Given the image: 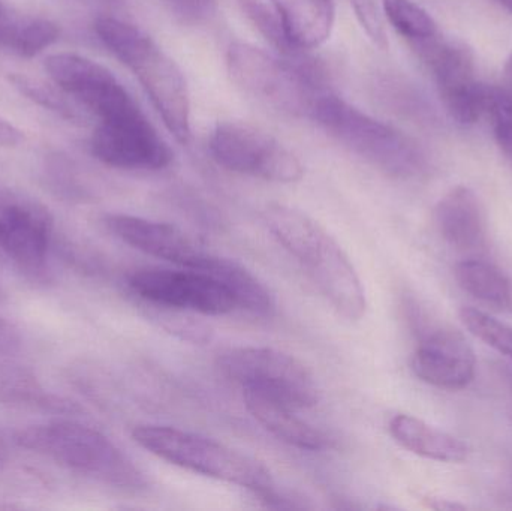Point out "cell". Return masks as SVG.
I'll return each instance as SVG.
<instances>
[{"instance_id":"1","label":"cell","mask_w":512,"mask_h":511,"mask_svg":"<svg viewBox=\"0 0 512 511\" xmlns=\"http://www.w3.org/2000/svg\"><path fill=\"white\" fill-rule=\"evenodd\" d=\"M95 30L105 47L134 72L168 131L180 143H188L191 95L182 69L170 54L140 27L116 15H99Z\"/></svg>"},{"instance_id":"2","label":"cell","mask_w":512,"mask_h":511,"mask_svg":"<svg viewBox=\"0 0 512 511\" xmlns=\"http://www.w3.org/2000/svg\"><path fill=\"white\" fill-rule=\"evenodd\" d=\"M23 449L53 459L56 464L122 491L147 489L146 474L110 438L75 422L29 426L15 435Z\"/></svg>"},{"instance_id":"3","label":"cell","mask_w":512,"mask_h":511,"mask_svg":"<svg viewBox=\"0 0 512 511\" xmlns=\"http://www.w3.org/2000/svg\"><path fill=\"white\" fill-rule=\"evenodd\" d=\"M132 438L138 446L162 461L191 473L248 489L267 503L277 501L279 507H283L270 471L261 462L239 450L171 426L138 425L132 431Z\"/></svg>"},{"instance_id":"4","label":"cell","mask_w":512,"mask_h":511,"mask_svg":"<svg viewBox=\"0 0 512 511\" xmlns=\"http://www.w3.org/2000/svg\"><path fill=\"white\" fill-rule=\"evenodd\" d=\"M331 137L396 179H417L429 168L426 153L405 132L334 95H322L313 117Z\"/></svg>"},{"instance_id":"5","label":"cell","mask_w":512,"mask_h":511,"mask_svg":"<svg viewBox=\"0 0 512 511\" xmlns=\"http://www.w3.org/2000/svg\"><path fill=\"white\" fill-rule=\"evenodd\" d=\"M227 65L234 83L256 101L288 116L313 117L321 78L246 42L231 44Z\"/></svg>"},{"instance_id":"6","label":"cell","mask_w":512,"mask_h":511,"mask_svg":"<svg viewBox=\"0 0 512 511\" xmlns=\"http://www.w3.org/2000/svg\"><path fill=\"white\" fill-rule=\"evenodd\" d=\"M219 368L242 390L261 393L297 410L318 404L319 389L312 372L283 351L267 347L231 348L222 354Z\"/></svg>"},{"instance_id":"7","label":"cell","mask_w":512,"mask_h":511,"mask_svg":"<svg viewBox=\"0 0 512 511\" xmlns=\"http://www.w3.org/2000/svg\"><path fill=\"white\" fill-rule=\"evenodd\" d=\"M210 153L219 167L274 183H295L304 170L297 156L262 129L227 120L213 129Z\"/></svg>"},{"instance_id":"8","label":"cell","mask_w":512,"mask_h":511,"mask_svg":"<svg viewBox=\"0 0 512 511\" xmlns=\"http://www.w3.org/2000/svg\"><path fill=\"white\" fill-rule=\"evenodd\" d=\"M54 219L44 204L0 186V258H8L33 281L47 282Z\"/></svg>"},{"instance_id":"9","label":"cell","mask_w":512,"mask_h":511,"mask_svg":"<svg viewBox=\"0 0 512 511\" xmlns=\"http://www.w3.org/2000/svg\"><path fill=\"white\" fill-rule=\"evenodd\" d=\"M128 287L135 296L159 308L221 317L236 311L230 291L218 279L200 270L144 267L128 276Z\"/></svg>"},{"instance_id":"10","label":"cell","mask_w":512,"mask_h":511,"mask_svg":"<svg viewBox=\"0 0 512 511\" xmlns=\"http://www.w3.org/2000/svg\"><path fill=\"white\" fill-rule=\"evenodd\" d=\"M414 50L429 68L451 119L465 126L477 123L484 114L486 84L478 80L471 48L439 33Z\"/></svg>"},{"instance_id":"11","label":"cell","mask_w":512,"mask_h":511,"mask_svg":"<svg viewBox=\"0 0 512 511\" xmlns=\"http://www.w3.org/2000/svg\"><path fill=\"white\" fill-rule=\"evenodd\" d=\"M90 149L96 159L120 170L159 171L173 162V152L140 107L101 120Z\"/></svg>"},{"instance_id":"12","label":"cell","mask_w":512,"mask_h":511,"mask_svg":"<svg viewBox=\"0 0 512 511\" xmlns=\"http://www.w3.org/2000/svg\"><path fill=\"white\" fill-rule=\"evenodd\" d=\"M45 69L56 86L65 90L84 110L101 120L111 119L138 107L131 93L110 69L74 53L51 54Z\"/></svg>"},{"instance_id":"13","label":"cell","mask_w":512,"mask_h":511,"mask_svg":"<svg viewBox=\"0 0 512 511\" xmlns=\"http://www.w3.org/2000/svg\"><path fill=\"white\" fill-rule=\"evenodd\" d=\"M330 305L349 321L366 315L363 282L348 254L327 230L297 258Z\"/></svg>"},{"instance_id":"14","label":"cell","mask_w":512,"mask_h":511,"mask_svg":"<svg viewBox=\"0 0 512 511\" xmlns=\"http://www.w3.org/2000/svg\"><path fill=\"white\" fill-rule=\"evenodd\" d=\"M104 224L114 237L126 245L174 266L204 272L215 255L204 251L203 246L198 245L185 231L167 222L111 213L105 216Z\"/></svg>"},{"instance_id":"15","label":"cell","mask_w":512,"mask_h":511,"mask_svg":"<svg viewBox=\"0 0 512 511\" xmlns=\"http://www.w3.org/2000/svg\"><path fill=\"white\" fill-rule=\"evenodd\" d=\"M411 368L424 383L445 390H460L474 381L477 357L463 335L445 327H424L412 354Z\"/></svg>"},{"instance_id":"16","label":"cell","mask_w":512,"mask_h":511,"mask_svg":"<svg viewBox=\"0 0 512 511\" xmlns=\"http://www.w3.org/2000/svg\"><path fill=\"white\" fill-rule=\"evenodd\" d=\"M436 230L442 239L460 252L483 251L489 239L486 209L474 189L456 186L436 204Z\"/></svg>"},{"instance_id":"17","label":"cell","mask_w":512,"mask_h":511,"mask_svg":"<svg viewBox=\"0 0 512 511\" xmlns=\"http://www.w3.org/2000/svg\"><path fill=\"white\" fill-rule=\"evenodd\" d=\"M246 408L271 435L289 446L309 452H321L333 446V440L321 429L295 414L297 408L268 398L261 393L243 390Z\"/></svg>"},{"instance_id":"18","label":"cell","mask_w":512,"mask_h":511,"mask_svg":"<svg viewBox=\"0 0 512 511\" xmlns=\"http://www.w3.org/2000/svg\"><path fill=\"white\" fill-rule=\"evenodd\" d=\"M388 431L403 449L432 461L459 464L469 456L465 441L409 414L394 416Z\"/></svg>"},{"instance_id":"19","label":"cell","mask_w":512,"mask_h":511,"mask_svg":"<svg viewBox=\"0 0 512 511\" xmlns=\"http://www.w3.org/2000/svg\"><path fill=\"white\" fill-rule=\"evenodd\" d=\"M288 38L313 50L330 38L336 20L334 0H271Z\"/></svg>"},{"instance_id":"20","label":"cell","mask_w":512,"mask_h":511,"mask_svg":"<svg viewBox=\"0 0 512 511\" xmlns=\"http://www.w3.org/2000/svg\"><path fill=\"white\" fill-rule=\"evenodd\" d=\"M204 272L225 285L236 300L237 308L251 312L256 317H273L276 300L270 288L239 261L215 254Z\"/></svg>"},{"instance_id":"21","label":"cell","mask_w":512,"mask_h":511,"mask_svg":"<svg viewBox=\"0 0 512 511\" xmlns=\"http://www.w3.org/2000/svg\"><path fill=\"white\" fill-rule=\"evenodd\" d=\"M0 404L38 408L56 414L78 413L77 405L48 392L26 366L0 360Z\"/></svg>"},{"instance_id":"22","label":"cell","mask_w":512,"mask_h":511,"mask_svg":"<svg viewBox=\"0 0 512 511\" xmlns=\"http://www.w3.org/2000/svg\"><path fill=\"white\" fill-rule=\"evenodd\" d=\"M454 276L460 288L475 299L512 314L511 278L495 264L475 258L460 261L454 267Z\"/></svg>"},{"instance_id":"23","label":"cell","mask_w":512,"mask_h":511,"mask_svg":"<svg viewBox=\"0 0 512 511\" xmlns=\"http://www.w3.org/2000/svg\"><path fill=\"white\" fill-rule=\"evenodd\" d=\"M240 5H242L246 17L252 21V24L258 29V32L261 33L279 53H282L283 59L300 66V68L306 69L307 72L316 75V77L322 80L324 75H322L321 72V65L316 63V60H313L312 57L304 54L306 50H301V48H298L297 45L288 38L276 14L268 11L267 6L262 5L258 0H240Z\"/></svg>"},{"instance_id":"24","label":"cell","mask_w":512,"mask_h":511,"mask_svg":"<svg viewBox=\"0 0 512 511\" xmlns=\"http://www.w3.org/2000/svg\"><path fill=\"white\" fill-rule=\"evenodd\" d=\"M382 8L391 26L412 45V48L438 36L435 18L414 0H382Z\"/></svg>"},{"instance_id":"25","label":"cell","mask_w":512,"mask_h":511,"mask_svg":"<svg viewBox=\"0 0 512 511\" xmlns=\"http://www.w3.org/2000/svg\"><path fill=\"white\" fill-rule=\"evenodd\" d=\"M9 81L21 95L26 96L35 104L53 111L57 116L69 120V122H84L89 117V113L59 86H57L59 87V90H57L56 87L50 86V84L33 80L27 75L21 74L11 75Z\"/></svg>"},{"instance_id":"26","label":"cell","mask_w":512,"mask_h":511,"mask_svg":"<svg viewBox=\"0 0 512 511\" xmlns=\"http://www.w3.org/2000/svg\"><path fill=\"white\" fill-rule=\"evenodd\" d=\"M489 117L493 135L502 152L512 161V92L499 86H486L484 114Z\"/></svg>"},{"instance_id":"27","label":"cell","mask_w":512,"mask_h":511,"mask_svg":"<svg viewBox=\"0 0 512 511\" xmlns=\"http://www.w3.org/2000/svg\"><path fill=\"white\" fill-rule=\"evenodd\" d=\"M460 318L472 335L512 359V326L510 324L496 320L492 315L471 306L460 309Z\"/></svg>"},{"instance_id":"28","label":"cell","mask_w":512,"mask_h":511,"mask_svg":"<svg viewBox=\"0 0 512 511\" xmlns=\"http://www.w3.org/2000/svg\"><path fill=\"white\" fill-rule=\"evenodd\" d=\"M47 179L51 189L60 197L68 198V200H81L84 197V189L78 182L74 168L60 156L51 159L48 164Z\"/></svg>"},{"instance_id":"29","label":"cell","mask_w":512,"mask_h":511,"mask_svg":"<svg viewBox=\"0 0 512 511\" xmlns=\"http://www.w3.org/2000/svg\"><path fill=\"white\" fill-rule=\"evenodd\" d=\"M162 3L180 23L197 26L216 14L219 0H162Z\"/></svg>"},{"instance_id":"30","label":"cell","mask_w":512,"mask_h":511,"mask_svg":"<svg viewBox=\"0 0 512 511\" xmlns=\"http://www.w3.org/2000/svg\"><path fill=\"white\" fill-rule=\"evenodd\" d=\"M351 5L361 27L366 30L369 38L378 47H387V33H385L384 21H382L381 14H379L376 0H351Z\"/></svg>"},{"instance_id":"31","label":"cell","mask_w":512,"mask_h":511,"mask_svg":"<svg viewBox=\"0 0 512 511\" xmlns=\"http://www.w3.org/2000/svg\"><path fill=\"white\" fill-rule=\"evenodd\" d=\"M23 20V14L12 11L3 0H0V47L11 50L12 42Z\"/></svg>"},{"instance_id":"32","label":"cell","mask_w":512,"mask_h":511,"mask_svg":"<svg viewBox=\"0 0 512 511\" xmlns=\"http://www.w3.org/2000/svg\"><path fill=\"white\" fill-rule=\"evenodd\" d=\"M20 345L21 336L17 327L6 318L0 317V354L15 353Z\"/></svg>"},{"instance_id":"33","label":"cell","mask_w":512,"mask_h":511,"mask_svg":"<svg viewBox=\"0 0 512 511\" xmlns=\"http://www.w3.org/2000/svg\"><path fill=\"white\" fill-rule=\"evenodd\" d=\"M23 140V134L12 123L0 117V147H15Z\"/></svg>"},{"instance_id":"34","label":"cell","mask_w":512,"mask_h":511,"mask_svg":"<svg viewBox=\"0 0 512 511\" xmlns=\"http://www.w3.org/2000/svg\"><path fill=\"white\" fill-rule=\"evenodd\" d=\"M77 2L90 6V8L99 9L102 11V15H111L125 5V0H77Z\"/></svg>"},{"instance_id":"35","label":"cell","mask_w":512,"mask_h":511,"mask_svg":"<svg viewBox=\"0 0 512 511\" xmlns=\"http://www.w3.org/2000/svg\"><path fill=\"white\" fill-rule=\"evenodd\" d=\"M505 80H507L508 86H510V90L512 92V51L510 56H508L507 62H505Z\"/></svg>"},{"instance_id":"36","label":"cell","mask_w":512,"mask_h":511,"mask_svg":"<svg viewBox=\"0 0 512 511\" xmlns=\"http://www.w3.org/2000/svg\"><path fill=\"white\" fill-rule=\"evenodd\" d=\"M6 449L5 444H3L2 438H0V464L5 461Z\"/></svg>"},{"instance_id":"37","label":"cell","mask_w":512,"mask_h":511,"mask_svg":"<svg viewBox=\"0 0 512 511\" xmlns=\"http://www.w3.org/2000/svg\"><path fill=\"white\" fill-rule=\"evenodd\" d=\"M498 3H501V5L512 14V0H498Z\"/></svg>"},{"instance_id":"38","label":"cell","mask_w":512,"mask_h":511,"mask_svg":"<svg viewBox=\"0 0 512 511\" xmlns=\"http://www.w3.org/2000/svg\"><path fill=\"white\" fill-rule=\"evenodd\" d=\"M3 297H5V293H3L2 287H0V300H2Z\"/></svg>"}]
</instances>
